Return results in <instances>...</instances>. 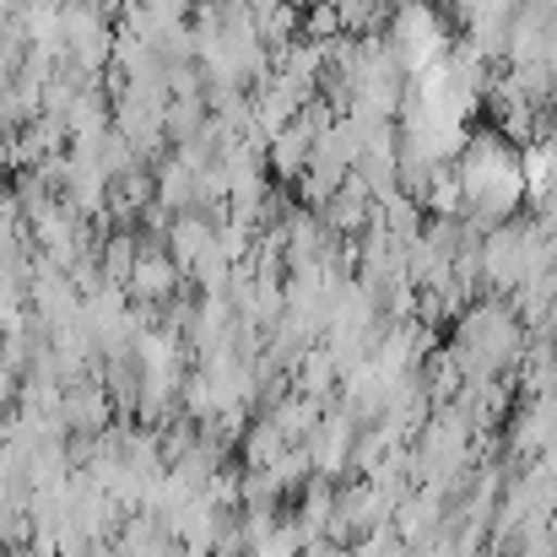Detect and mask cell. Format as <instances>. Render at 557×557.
<instances>
[{"label":"cell","instance_id":"cell-1","mask_svg":"<svg viewBox=\"0 0 557 557\" xmlns=\"http://www.w3.org/2000/svg\"><path fill=\"white\" fill-rule=\"evenodd\" d=\"M455 189H460V211L476 222V227H498L509 216H520L525 206V163L520 152L509 147L504 131H487V136H466V147L455 152Z\"/></svg>","mask_w":557,"mask_h":557},{"label":"cell","instance_id":"cell-2","mask_svg":"<svg viewBox=\"0 0 557 557\" xmlns=\"http://www.w3.org/2000/svg\"><path fill=\"white\" fill-rule=\"evenodd\" d=\"M384 38L395 44V54L406 60L411 76H417L422 65H433V60L449 49V27H444V16H438L428 0H400L395 16H389V33H384Z\"/></svg>","mask_w":557,"mask_h":557}]
</instances>
